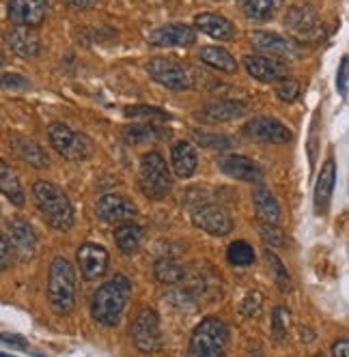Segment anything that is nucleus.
<instances>
[{
	"label": "nucleus",
	"mask_w": 349,
	"mask_h": 357,
	"mask_svg": "<svg viewBox=\"0 0 349 357\" xmlns=\"http://www.w3.org/2000/svg\"><path fill=\"white\" fill-rule=\"evenodd\" d=\"M149 45L156 47H188L196 41V29L190 24H164V26L154 29L147 35Z\"/></svg>",
	"instance_id": "nucleus-15"
},
{
	"label": "nucleus",
	"mask_w": 349,
	"mask_h": 357,
	"mask_svg": "<svg viewBox=\"0 0 349 357\" xmlns=\"http://www.w3.org/2000/svg\"><path fill=\"white\" fill-rule=\"evenodd\" d=\"M248 112V104L239 99H218L207 104L201 112H198V119L209 121V123H222V121H235L242 119Z\"/></svg>",
	"instance_id": "nucleus-21"
},
{
	"label": "nucleus",
	"mask_w": 349,
	"mask_h": 357,
	"mask_svg": "<svg viewBox=\"0 0 349 357\" xmlns=\"http://www.w3.org/2000/svg\"><path fill=\"white\" fill-rule=\"evenodd\" d=\"M349 59L347 56H343L341 59V67H339V73H336V86H339V93L345 97L347 95V80H349Z\"/></svg>",
	"instance_id": "nucleus-42"
},
{
	"label": "nucleus",
	"mask_w": 349,
	"mask_h": 357,
	"mask_svg": "<svg viewBox=\"0 0 349 357\" xmlns=\"http://www.w3.org/2000/svg\"><path fill=\"white\" fill-rule=\"evenodd\" d=\"M315 357H326V355H315Z\"/></svg>",
	"instance_id": "nucleus-48"
},
{
	"label": "nucleus",
	"mask_w": 349,
	"mask_h": 357,
	"mask_svg": "<svg viewBox=\"0 0 349 357\" xmlns=\"http://www.w3.org/2000/svg\"><path fill=\"white\" fill-rule=\"evenodd\" d=\"M285 0H244L242 11L248 20L255 22H267L281 11Z\"/></svg>",
	"instance_id": "nucleus-31"
},
{
	"label": "nucleus",
	"mask_w": 349,
	"mask_h": 357,
	"mask_svg": "<svg viewBox=\"0 0 349 357\" xmlns=\"http://www.w3.org/2000/svg\"><path fill=\"white\" fill-rule=\"evenodd\" d=\"M142 226L140 224H134V222H121L117 228H114V243L117 248L123 252V254H134L142 241Z\"/></svg>",
	"instance_id": "nucleus-29"
},
{
	"label": "nucleus",
	"mask_w": 349,
	"mask_h": 357,
	"mask_svg": "<svg viewBox=\"0 0 349 357\" xmlns=\"http://www.w3.org/2000/svg\"><path fill=\"white\" fill-rule=\"evenodd\" d=\"M33 200L37 211L45 220L50 228L59 233H65L73 226V207L67 194L50 181H35L33 183Z\"/></svg>",
	"instance_id": "nucleus-2"
},
{
	"label": "nucleus",
	"mask_w": 349,
	"mask_h": 357,
	"mask_svg": "<svg viewBox=\"0 0 349 357\" xmlns=\"http://www.w3.org/2000/svg\"><path fill=\"white\" fill-rule=\"evenodd\" d=\"M76 261L87 280H99L110 267V254L99 243H82L76 252Z\"/></svg>",
	"instance_id": "nucleus-16"
},
{
	"label": "nucleus",
	"mask_w": 349,
	"mask_h": 357,
	"mask_svg": "<svg viewBox=\"0 0 349 357\" xmlns=\"http://www.w3.org/2000/svg\"><path fill=\"white\" fill-rule=\"evenodd\" d=\"M50 11L47 0H9L7 15L13 26L37 29Z\"/></svg>",
	"instance_id": "nucleus-13"
},
{
	"label": "nucleus",
	"mask_w": 349,
	"mask_h": 357,
	"mask_svg": "<svg viewBox=\"0 0 349 357\" xmlns=\"http://www.w3.org/2000/svg\"><path fill=\"white\" fill-rule=\"evenodd\" d=\"M334 185H336V164H334V160H328L321 166V172L315 183V209L317 211L328 209L330 198L334 194Z\"/></svg>",
	"instance_id": "nucleus-25"
},
{
	"label": "nucleus",
	"mask_w": 349,
	"mask_h": 357,
	"mask_svg": "<svg viewBox=\"0 0 349 357\" xmlns=\"http://www.w3.org/2000/svg\"><path fill=\"white\" fill-rule=\"evenodd\" d=\"M5 61H7V59H5V52H3V50H0V65H3Z\"/></svg>",
	"instance_id": "nucleus-46"
},
{
	"label": "nucleus",
	"mask_w": 349,
	"mask_h": 357,
	"mask_svg": "<svg viewBox=\"0 0 349 357\" xmlns=\"http://www.w3.org/2000/svg\"><path fill=\"white\" fill-rule=\"evenodd\" d=\"M11 149L15 151V155L27 162L29 166L33 168H47L50 166V158L43 146H39L35 140L27 138V136H20V134H13L11 138Z\"/></svg>",
	"instance_id": "nucleus-24"
},
{
	"label": "nucleus",
	"mask_w": 349,
	"mask_h": 357,
	"mask_svg": "<svg viewBox=\"0 0 349 357\" xmlns=\"http://www.w3.org/2000/svg\"><path fill=\"white\" fill-rule=\"evenodd\" d=\"M0 340L7 342V344H13V347H22V349L29 347L27 340H24L22 336H15V334H0Z\"/></svg>",
	"instance_id": "nucleus-45"
},
{
	"label": "nucleus",
	"mask_w": 349,
	"mask_h": 357,
	"mask_svg": "<svg viewBox=\"0 0 349 357\" xmlns=\"http://www.w3.org/2000/svg\"><path fill=\"white\" fill-rule=\"evenodd\" d=\"M285 29L291 31L295 37L313 39L321 31V22H319L317 11L311 5H306V3L304 5H293L285 13Z\"/></svg>",
	"instance_id": "nucleus-17"
},
{
	"label": "nucleus",
	"mask_w": 349,
	"mask_h": 357,
	"mask_svg": "<svg viewBox=\"0 0 349 357\" xmlns=\"http://www.w3.org/2000/svg\"><path fill=\"white\" fill-rule=\"evenodd\" d=\"M198 59H201L203 65H207L216 71H222V73H235L237 71L235 56L222 45H203L201 50H198Z\"/></svg>",
	"instance_id": "nucleus-26"
},
{
	"label": "nucleus",
	"mask_w": 349,
	"mask_h": 357,
	"mask_svg": "<svg viewBox=\"0 0 349 357\" xmlns=\"http://www.w3.org/2000/svg\"><path fill=\"white\" fill-rule=\"evenodd\" d=\"M147 73L154 82L170 91H190L196 86L194 73L174 59H151L147 63Z\"/></svg>",
	"instance_id": "nucleus-7"
},
{
	"label": "nucleus",
	"mask_w": 349,
	"mask_h": 357,
	"mask_svg": "<svg viewBox=\"0 0 349 357\" xmlns=\"http://www.w3.org/2000/svg\"><path fill=\"white\" fill-rule=\"evenodd\" d=\"M97 215L108 224H121V222H132L138 215L136 202L128 196L121 194H106L97 200Z\"/></svg>",
	"instance_id": "nucleus-14"
},
{
	"label": "nucleus",
	"mask_w": 349,
	"mask_h": 357,
	"mask_svg": "<svg viewBox=\"0 0 349 357\" xmlns=\"http://www.w3.org/2000/svg\"><path fill=\"white\" fill-rule=\"evenodd\" d=\"M274 91H276V97L281 101H285V104H291V101H295L297 97H300L302 86H300V82L293 80V78H283V80L276 82V89H274Z\"/></svg>",
	"instance_id": "nucleus-36"
},
{
	"label": "nucleus",
	"mask_w": 349,
	"mask_h": 357,
	"mask_svg": "<svg viewBox=\"0 0 349 357\" xmlns=\"http://www.w3.org/2000/svg\"><path fill=\"white\" fill-rule=\"evenodd\" d=\"M0 357H13V355H7V353H0Z\"/></svg>",
	"instance_id": "nucleus-47"
},
{
	"label": "nucleus",
	"mask_w": 349,
	"mask_h": 357,
	"mask_svg": "<svg viewBox=\"0 0 349 357\" xmlns=\"http://www.w3.org/2000/svg\"><path fill=\"white\" fill-rule=\"evenodd\" d=\"M220 170L227 174V176H233L237 181H246V183H257L259 178L263 176V170L261 166L246 158V155H227L220 160Z\"/></svg>",
	"instance_id": "nucleus-20"
},
{
	"label": "nucleus",
	"mask_w": 349,
	"mask_h": 357,
	"mask_svg": "<svg viewBox=\"0 0 349 357\" xmlns=\"http://www.w3.org/2000/svg\"><path fill=\"white\" fill-rule=\"evenodd\" d=\"M242 132L246 138L263 144H287L293 140L289 127L274 116H255L242 127Z\"/></svg>",
	"instance_id": "nucleus-8"
},
{
	"label": "nucleus",
	"mask_w": 349,
	"mask_h": 357,
	"mask_svg": "<svg viewBox=\"0 0 349 357\" xmlns=\"http://www.w3.org/2000/svg\"><path fill=\"white\" fill-rule=\"evenodd\" d=\"M0 192H3L7 200L15 207H24V202H27V194H24L17 172L5 160H0Z\"/></svg>",
	"instance_id": "nucleus-27"
},
{
	"label": "nucleus",
	"mask_w": 349,
	"mask_h": 357,
	"mask_svg": "<svg viewBox=\"0 0 349 357\" xmlns=\"http://www.w3.org/2000/svg\"><path fill=\"white\" fill-rule=\"evenodd\" d=\"M287 323H289V310L287 308H276L272 317V325H274V334H276L279 340L285 338L287 334Z\"/></svg>",
	"instance_id": "nucleus-40"
},
{
	"label": "nucleus",
	"mask_w": 349,
	"mask_h": 357,
	"mask_svg": "<svg viewBox=\"0 0 349 357\" xmlns=\"http://www.w3.org/2000/svg\"><path fill=\"white\" fill-rule=\"evenodd\" d=\"M132 338L136 349L142 353H154L162 347V329L156 310L144 308L136 314L132 323Z\"/></svg>",
	"instance_id": "nucleus-10"
},
{
	"label": "nucleus",
	"mask_w": 349,
	"mask_h": 357,
	"mask_svg": "<svg viewBox=\"0 0 349 357\" xmlns=\"http://www.w3.org/2000/svg\"><path fill=\"white\" fill-rule=\"evenodd\" d=\"M7 233H9L7 241L13 254H17L22 261H31L37 250V235L33 231V226L22 218H11L7 222Z\"/></svg>",
	"instance_id": "nucleus-18"
},
{
	"label": "nucleus",
	"mask_w": 349,
	"mask_h": 357,
	"mask_svg": "<svg viewBox=\"0 0 349 357\" xmlns=\"http://www.w3.org/2000/svg\"><path fill=\"white\" fill-rule=\"evenodd\" d=\"M130 295H132V282L123 273L104 282L93 293L91 299L93 321L104 327H114L121 321V314L126 310Z\"/></svg>",
	"instance_id": "nucleus-1"
},
{
	"label": "nucleus",
	"mask_w": 349,
	"mask_h": 357,
	"mask_svg": "<svg viewBox=\"0 0 349 357\" xmlns=\"http://www.w3.org/2000/svg\"><path fill=\"white\" fill-rule=\"evenodd\" d=\"M259 235L261 239L269 245V248H283L285 245V235L276 224H259Z\"/></svg>",
	"instance_id": "nucleus-37"
},
{
	"label": "nucleus",
	"mask_w": 349,
	"mask_h": 357,
	"mask_svg": "<svg viewBox=\"0 0 349 357\" xmlns=\"http://www.w3.org/2000/svg\"><path fill=\"white\" fill-rule=\"evenodd\" d=\"M63 3L73 9H93V7H97L99 0H63Z\"/></svg>",
	"instance_id": "nucleus-44"
},
{
	"label": "nucleus",
	"mask_w": 349,
	"mask_h": 357,
	"mask_svg": "<svg viewBox=\"0 0 349 357\" xmlns=\"http://www.w3.org/2000/svg\"><path fill=\"white\" fill-rule=\"evenodd\" d=\"M255 357H263V355H255Z\"/></svg>",
	"instance_id": "nucleus-49"
},
{
	"label": "nucleus",
	"mask_w": 349,
	"mask_h": 357,
	"mask_svg": "<svg viewBox=\"0 0 349 357\" xmlns=\"http://www.w3.org/2000/svg\"><path fill=\"white\" fill-rule=\"evenodd\" d=\"M47 140L61 158L69 162H84L93 155V142L87 134L73 132L65 123L47 125Z\"/></svg>",
	"instance_id": "nucleus-6"
},
{
	"label": "nucleus",
	"mask_w": 349,
	"mask_h": 357,
	"mask_svg": "<svg viewBox=\"0 0 349 357\" xmlns=\"http://www.w3.org/2000/svg\"><path fill=\"white\" fill-rule=\"evenodd\" d=\"M229 349V327L218 317H207L196 325L190 338V357H224Z\"/></svg>",
	"instance_id": "nucleus-4"
},
{
	"label": "nucleus",
	"mask_w": 349,
	"mask_h": 357,
	"mask_svg": "<svg viewBox=\"0 0 349 357\" xmlns=\"http://www.w3.org/2000/svg\"><path fill=\"white\" fill-rule=\"evenodd\" d=\"M138 185L140 192L149 200H162L172 190V176L166 160L162 153L149 151L140 158V170H138Z\"/></svg>",
	"instance_id": "nucleus-5"
},
{
	"label": "nucleus",
	"mask_w": 349,
	"mask_h": 357,
	"mask_svg": "<svg viewBox=\"0 0 349 357\" xmlns=\"http://www.w3.org/2000/svg\"><path fill=\"white\" fill-rule=\"evenodd\" d=\"M168 136V130L164 127H158L154 123H140V125H132L123 130V138L130 144H147V142H156Z\"/></svg>",
	"instance_id": "nucleus-30"
},
{
	"label": "nucleus",
	"mask_w": 349,
	"mask_h": 357,
	"mask_svg": "<svg viewBox=\"0 0 349 357\" xmlns=\"http://www.w3.org/2000/svg\"><path fill=\"white\" fill-rule=\"evenodd\" d=\"M192 222L211 237H227L233 231V218L218 202H203L192 211Z\"/></svg>",
	"instance_id": "nucleus-9"
},
{
	"label": "nucleus",
	"mask_w": 349,
	"mask_h": 357,
	"mask_svg": "<svg viewBox=\"0 0 349 357\" xmlns=\"http://www.w3.org/2000/svg\"><path fill=\"white\" fill-rule=\"evenodd\" d=\"M251 45L255 50H259L265 56H274V59H297L300 56V45L295 41L279 35V33H267V31H255L251 33Z\"/></svg>",
	"instance_id": "nucleus-11"
},
{
	"label": "nucleus",
	"mask_w": 349,
	"mask_h": 357,
	"mask_svg": "<svg viewBox=\"0 0 349 357\" xmlns=\"http://www.w3.org/2000/svg\"><path fill=\"white\" fill-rule=\"evenodd\" d=\"M128 116H140V119H160V121H168L170 114L162 108H151V106H134V108H126Z\"/></svg>",
	"instance_id": "nucleus-39"
},
{
	"label": "nucleus",
	"mask_w": 349,
	"mask_h": 357,
	"mask_svg": "<svg viewBox=\"0 0 349 357\" xmlns=\"http://www.w3.org/2000/svg\"><path fill=\"white\" fill-rule=\"evenodd\" d=\"M265 261L269 263V267H272V271H274V275H276V284L281 287V291H291V278H289V273H287V269H285V265H283V261L274 254L269 248L265 250Z\"/></svg>",
	"instance_id": "nucleus-35"
},
{
	"label": "nucleus",
	"mask_w": 349,
	"mask_h": 357,
	"mask_svg": "<svg viewBox=\"0 0 349 357\" xmlns=\"http://www.w3.org/2000/svg\"><path fill=\"white\" fill-rule=\"evenodd\" d=\"M154 273H156V280L158 282H162V284H179L181 280L186 278V269H184V265H179L177 261H170V259H162V261H158V265H156V269H154Z\"/></svg>",
	"instance_id": "nucleus-32"
},
{
	"label": "nucleus",
	"mask_w": 349,
	"mask_h": 357,
	"mask_svg": "<svg viewBox=\"0 0 349 357\" xmlns=\"http://www.w3.org/2000/svg\"><path fill=\"white\" fill-rule=\"evenodd\" d=\"M253 202H255V209H257V215L261 222H265V224H279L281 222V205L267 188H263V185L255 188Z\"/></svg>",
	"instance_id": "nucleus-28"
},
{
	"label": "nucleus",
	"mask_w": 349,
	"mask_h": 357,
	"mask_svg": "<svg viewBox=\"0 0 349 357\" xmlns=\"http://www.w3.org/2000/svg\"><path fill=\"white\" fill-rule=\"evenodd\" d=\"M0 89L5 91H29L31 89V80L24 78L22 73H0Z\"/></svg>",
	"instance_id": "nucleus-38"
},
{
	"label": "nucleus",
	"mask_w": 349,
	"mask_h": 357,
	"mask_svg": "<svg viewBox=\"0 0 349 357\" xmlns=\"http://www.w3.org/2000/svg\"><path fill=\"white\" fill-rule=\"evenodd\" d=\"M227 261L233 267H248L255 263V250L248 241H233L227 248Z\"/></svg>",
	"instance_id": "nucleus-33"
},
{
	"label": "nucleus",
	"mask_w": 349,
	"mask_h": 357,
	"mask_svg": "<svg viewBox=\"0 0 349 357\" xmlns=\"http://www.w3.org/2000/svg\"><path fill=\"white\" fill-rule=\"evenodd\" d=\"M170 166H172V172L179 178H190L198 166V155H196L194 144L188 140L174 142L170 146Z\"/></svg>",
	"instance_id": "nucleus-23"
},
{
	"label": "nucleus",
	"mask_w": 349,
	"mask_h": 357,
	"mask_svg": "<svg viewBox=\"0 0 349 357\" xmlns=\"http://www.w3.org/2000/svg\"><path fill=\"white\" fill-rule=\"evenodd\" d=\"M5 39H7V45L11 47V52L22 59H35L41 52V39L33 29L13 26L5 35Z\"/></svg>",
	"instance_id": "nucleus-22"
},
{
	"label": "nucleus",
	"mask_w": 349,
	"mask_h": 357,
	"mask_svg": "<svg viewBox=\"0 0 349 357\" xmlns=\"http://www.w3.org/2000/svg\"><path fill=\"white\" fill-rule=\"evenodd\" d=\"M192 136H194L198 142H201L203 146H207V149H218V151H222V149H233V146H237V140H235L233 136H229V134L194 132Z\"/></svg>",
	"instance_id": "nucleus-34"
},
{
	"label": "nucleus",
	"mask_w": 349,
	"mask_h": 357,
	"mask_svg": "<svg viewBox=\"0 0 349 357\" xmlns=\"http://www.w3.org/2000/svg\"><path fill=\"white\" fill-rule=\"evenodd\" d=\"M194 24H196L198 31L205 33L207 37H211L216 41H231L237 35L235 24L220 13H198L194 17Z\"/></svg>",
	"instance_id": "nucleus-19"
},
{
	"label": "nucleus",
	"mask_w": 349,
	"mask_h": 357,
	"mask_svg": "<svg viewBox=\"0 0 349 357\" xmlns=\"http://www.w3.org/2000/svg\"><path fill=\"white\" fill-rule=\"evenodd\" d=\"M332 357H349V342L347 338H341L332 344Z\"/></svg>",
	"instance_id": "nucleus-43"
},
{
	"label": "nucleus",
	"mask_w": 349,
	"mask_h": 357,
	"mask_svg": "<svg viewBox=\"0 0 349 357\" xmlns=\"http://www.w3.org/2000/svg\"><path fill=\"white\" fill-rule=\"evenodd\" d=\"M76 291H78L76 269H73V265L67 259L57 257L50 263V269H47L50 308L61 317H67L73 310V305H76Z\"/></svg>",
	"instance_id": "nucleus-3"
},
{
	"label": "nucleus",
	"mask_w": 349,
	"mask_h": 357,
	"mask_svg": "<svg viewBox=\"0 0 349 357\" xmlns=\"http://www.w3.org/2000/svg\"><path fill=\"white\" fill-rule=\"evenodd\" d=\"M11 261H13V250L9 245L7 237L0 233V271L7 269L11 265Z\"/></svg>",
	"instance_id": "nucleus-41"
},
{
	"label": "nucleus",
	"mask_w": 349,
	"mask_h": 357,
	"mask_svg": "<svg viewBox=\"0 0 349 357\" xmlns=\"http://www.w3.org/2000/svg\"><path fill=\"white\" fill-rule=\"evenodd\" d=\"M244 67L253 80L263 84H276L283 78H289V67L285 61L272 59L265 54H248L244 56Z\"/></svg>",
	"instance_id": "nucleus-12"
}]
</instances>
